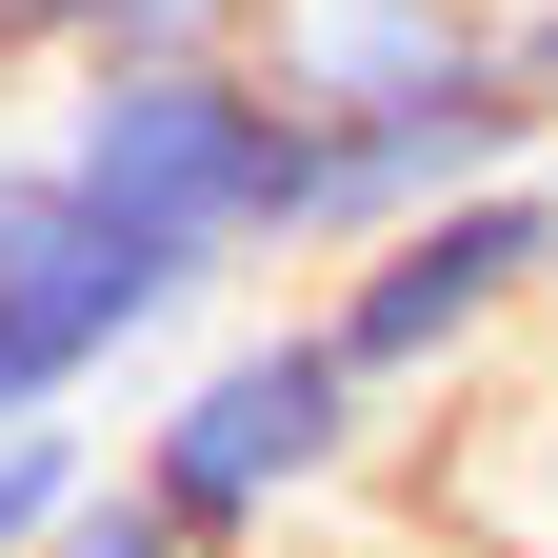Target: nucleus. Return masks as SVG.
I'll use <instances>...</instances> for the list:
<instances>
[{
    "label": "nucleus",
    "mask_w": 558,
    "mask_h": 558,
    "mask_svg": "<svg viewBox=\"0 0 558 558\" xmlns=\"http://www.w3.org/2000/svg\"><path fill=\"white\" fill-rule=\"evenodd\" d=\"M240 60L319 140V279L360 259V240H399V220H439V199H478V180L558 160L499 0H259Z\"/></svg>",
    "instance_id": "1"
},
{
    "label": "nucleus",
    "mask_w": 558,
    "mask_h": 558,
    "mask_svg": "<svg viewBox=\"0 0 558 558\" xmlns=\"http://www.w3.org/2000/svg\"><path fill=\"white\" fill-rule=\"evenodd\" d=\"M40 120H60V160H81L120 220L199 279V300H220V279H259V259H319V140H300V100H279L259 60L60 81Z\"/></svg>",
    "instance_id": "2"
},
{
    "label": "nucleus",
    "mask_w": 558,
    "mask_h": 558,
    "mask_svg": "<svg viewBox=\"0 0 558 558\" xmlns=\"http://www.w3.org/2000/svg\"><path fill=\"white\" fill-rule=\"evenodd\" d=\"M360 439H379V379L339 360V319L300 300V319L199 339V360L140 399L120 478H140L199 558H259V538H300V499H339V478H360Z\"/></svg>",
    "instance_id": "3"
},
{
    "label": "nucleus",
    "mask_w": 558,
    "mask_h": 558,
    "mask_svg": "<svg viewBox=\"0 0 558 558\" xmlns=\"http://www.w3.org/2000/svg\"><path fill=\"white\" fill-rule=\"evenodd\" d=\"M180 319H199V279L60 160V120H21L0 140V439L81 418L140 339H180Z\"/></svg>",
    "instance_id": "4"
},
{
    "label": "nucleus",
    "mask_w": 558,
    "mask_h": 558,
    "mask_svg": "<svg viewBox=\"0 0 558 558\" xmlns=\"http://www.w3.org/2000/svg\"><path fill=\"white\" fill-rule=\"evenodd\" d=\"M538 300H558V160L478 180V199H439V220H399V240H360V259L319 279L339 360H360L379 399H439L459 360H499Z\"/></svg>",
    "instance_id": "5"
},
{
    "label": "nucleus",
    "mask_w": 558,
    "mask_h": 558,
    "mask_svg": "<svg viewBox=\"0 0 558 558\" xmlns=\"http://www.w3.org/2000/svg\"><path fill=\"white\" fill-rule=\"evenodd\" d=\"M240 40H259V0H100L81 81H160V60H240Z\"/></svg>",
    "instance_id": "6"
},
{
    "label": "nucleus",
    "mask_w": 558,
    "mask_h": 558,
    "mask_svg": "<svg viewBox=\"0 0 558 558\" xmlns=\"http://www.w3.org/2000/svg\"><path fill=\"white\" fill-rule=\"evenodd\" d=\"M100 478H120V459L81 439V418H40V439H0V558H40L60 519H81V499H100Z\"/></svg>",
    "instance_id": "7"
},
{
    "label": "nucleus",
    "mask_w": 558,
    "mask_h": 558,
    "mask_svg": "<svg viewBox=\"0 0 558 558\" xmlns=\"http://www.w3.org/2000/svg\"><path fill=\"white\" fill-rule=\"evenodd\" d=\"M40 558H199V538H180L160 499H140V478H100V499H81V519H60Z\"/></svg>",
    "instance_id": "8"
},
{
    "label": "nucleus",
    "mask_w": 558,
    "mask_h": 558,
    "mask_svg": "<svg viewBox=\"0 0 558 558\" xmlns=\"http://www.w3.org/2000/svg\"><path fill=\"white\" fill-rule=\"evenodd\" d=\"M81 40H100V0H0V81H81Z\"/></svg>",
    "instance_id": "9"
},
{
    "label": "nucleus",
    "mask_w": 558,
    "mask_h": 558,
    "mask_svg": "<svg viewBox=\"0 0 558 558\" xmlns=\"http://www.w3.org/2000/svg\"><path fill=\"white\" fill-rule=\"evenodd\" d=\"M499 40H519V81H538V120H558V0H499Z\"/></svg>",
    "instance_id": "10"
}]
</instances>
